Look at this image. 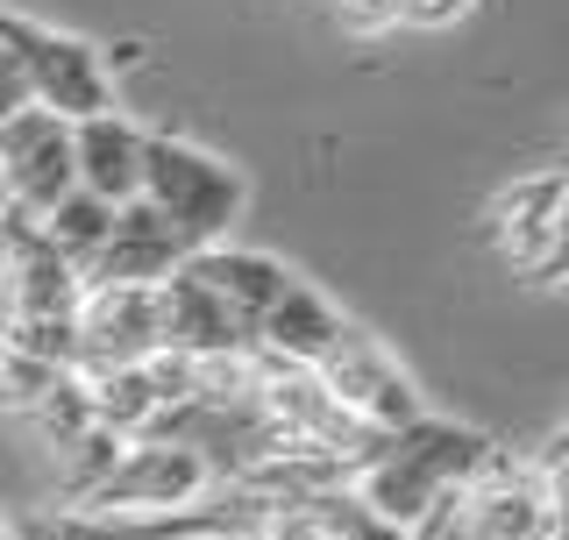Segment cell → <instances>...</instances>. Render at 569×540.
<instances>
[{
	"label": "cell",
	"instance_id": "obj_1",
	"mask_svg": "<svg viewBox=\"0 0 569 540\" xmlns=\"http://www.w3.org/2000/svg\"><path fill=\"white\" fill-rule=\"evenodd\" d=\"M485 434L477 427H456V420H435V412H420L413 427H399V434H385V448L356 470L349 491L363 498L370 512L385 519V527L413 533V519L435 506L441 491H456V483H470V470L485 462Z\"/></svg>",
	"mask_w": 569,
	"mask_h": 540
},
{
	"label": "cell",
	"instance_id": "obj_2",
	"mask_svg": "<svg viewBox=\"0 0 569 540\" xmlns=\"http://www.w3.org/2000/svg\"><path fill=\"white\" fill-rule=\"evenodd\" d=\"M136 200L157 213L186 249H213L228 236V221L242 213V178L207 157L186 136H150L142 129V186Z\"/></svg>",
	"mask_w": 569,
	"mask_h": 540
},
{
	"label": "cell",
	"instance_id": "obj_3",
	"mask_svg": "<svg viewBox=\"0 0 569 540\" xmlns=\"http://www.w3.org/2000/svg\"><path fill=\"white\" fill-rule=\"evenodd\" d=\"M313 377H320V391H328L349 420L370 427V434H399V427H413L427 412L420 391H413V377L399 370V356H391L370 328H356V320L335 334V349L313 363Z\"/></svg>",
	"mask_w": 569,
	"mask_h": 540
},
{
	"label": "cell",
	"instance_id": "obj_4",
	"mask_svg": "<svg viewBox=\"0 0 569 540\" xmlns=\"http://www.w3.org/2000/svg\"><path fill=\"white\" fill-rule=\"evenodd\" d=\"M200 491H207L200 456H186V448H171V441H121L114 470H107V483L86 498V512L129 519V527H157V519L186 512Z\"/></svg>",
	"mask_w": 569,
	"mask_h": 540
},
{
	"label": "cell",
	"instance_id": "obj_5",
	"mask_svg": "<svg viewBox=\"0 0 569 540\" xmlns=\"http://www.w3.org/2000/svg\"><path fill=\"white\" fill-rule=\"evenodd\" d=\"M64 192H79V178H71V121L43 114V107H14L0 121V207L43 221Z\"/></svg>",
	"mask_w": 569,
	"mask_h": 540
},
{
	"label": "cell",
	"instance_id": "obj_6",
	"mask_svg": "<svg viewBox=\"0 0 569 540\" xmlns=\"http://www.w3.org/2000/svg\"><path fill=\"white\" fill-rule=\"evenodd\" d=\"M562 171H533L512 178L506 192L491 200V242L506 257L512 278L527 284H556L562 278Z\"/></svg>",
	"mask_w": 569,
	"mask_h": 540
},
{
	"label": "cell",
	"instance_id": "obj_7",
	"mask_svg": "<svg viewBox=\"0 0 569 540\" xmlns=\"http://www.w3.org/2000/svg\"><path fill=\"white\" fill-rule=\"evenodd\" d=\"M86 284L58 249L43 242V228L29 213L0 207V320H58L79 313Z\"/></svg>",
	"mask_w": 569,
	"mask_h": 540
},
{
	"label": "cell",
	"instance_id": "obj_8",
	"mask_svg": "<svg viewBox=\"0 0 569 540\" xmlns=\"http://www.w3.org/2000/svg\"><path fill=\"white\" fill-rule=\"evenodd\" d=\"M79 328V377H107V370H136L150 363L157 341V292L150 284H93L71 313Z\"/></svg>",
	"mask_w": 569,
	"mask_h": 540
},
{
	"label": "cell",
	"instance_id": "obj_9",
	"mask_svg": "<svg viewBox=\"0 0 569 540\" xmlns=\"http://www.w3.org/2000/svg\"><path fill=\"white\" fill-rule=\"evenodd\" d=\"M22 86H29V107H43L58 121H93L114 107V79H107L100 50L86 36H58L43 22L22 43Z\"/></svg>",
	"mask_w": 569,
	"mask_h": 540
},
{
	"label": "cell",
	"instance_id": "obj_10",
	"mask_svg": "<svg viewBox=\"0 0 569 540\" xmlns=\"http://www.w3.org/2000/svg\"><path fill=\"white\" fill-rule=\"evenodd\" d=\"M186 257H192V249L178 242L142 200H129V207H114L107 242H100V257L79 270V284H86V292H93V284H164Z\"/></svg>",
	"mask_w": 569,
	"mask_h": 540
},
{
	"label": "cell",
	"instance_id": "obj_11",
	"mask_svg": "<svg viewBox=\"0 0 569 540\" xmlns=\"http://www.w3.org/2000/svg\"><path fill=\"white\" fill-rule=\"evenodd\" d=\"M150 292H157V341H164V356H192V363H200V356L249 349L242 320L228 313L200 278H186V263H178L164 284H150Z\"/></svg>",
	"mask_w": 569,
	"mask_h": 540
},
{
	"label": "cell",
	"instance_id": "obj_12",
	"mask_svg": "<svg viewBox=\"0 0 569 540\" xmlns=\"http://www.w3.org/2000/svg\"><path fill=\"white\" fill-rule=\"evenodd\" d=\"M342 328H349L342 306L320 299L307 278H292V284H284V299L257 320V328H249V349L271 356V363H284V370H313L320 356L335 349V334H342Z\"/></svg>",
	"mask_w": 569,
	"mask_h": 540
},
{
	"label": "cell",
	"instance_id": "obj_13",
	"mask_svg": "<svg viewBox=\"0 0 569 540\" xmlns=\"http://www.w3.org/2000/svg\"><path fill=\"white\" fill-rule=\"evenodd\" d=\"M71 178L100 207H129L136 186H142V129L121 121L114 107L93 121H71Z\"/></svg>",
	"mask_w": 569,
	"mask_h": 540
},
{
	"label": "cell",
	"instance_id": "obj_14",
	"mask_svg": "<svg viewBox=\"0 0 569 540\" xmlns=\"http://www.w3.org/2000/svg\"><path fill=\"white\" fill-rule=\"evenodd\" d=\"M186 278H200L207 292L242 320V334H249V328H257V320L284 299L292 270H284L278 257H263V249H228V242H213V249H192V257H186Z\"/></svg>",
	"mask_w": 569,
	"mask_h": 540
},
{
	"label": "cell",
	"instance_id": "obj_15",
	"mask_svg": "<svg viewBox=\"0 0 569 540\" xmlns=\"http://www.w3.org/2000/svg\"><path fill=\"white\" fill-rule=\"evenodd\" d=\"M107 221H114V207H100L93 192H64V200L50 207L36 228H43V242L58 249L71 270H86V263L100 257V242H107Z\"/></svg>",
	"mask_w": 569,
	"mask_h": 540
},
{
	"label": "cell",
	"instance_id": "obj_16",
	"mask_svg": "<svg viewBox=\"0 0 569 540\" xmlns=\"http://www.w3.org/2000/svg\"><path fill=\"white\" fill-rule=\"evenodd\" d=\"M114 456H121V441L107 434V427L71 434V441L58 448V498H64V506H86V498L107 483V470H114Z\"/></svg>",
	"mask_w": 569,
	"mask_h": 540
},
{
	"label": "cell",
	"instance_id": "obj_17",
	"mask_svg": "<svg viewBox=\"0 0 569 540\" xmlns=\"http://www.w3.org/2000/svg\"><path fill=\"white\" fill-rule=\"evenodd\" d=\"M29 420H36V434H43L50 448H64L71 434H86V427H93V391H86V377L79 370L50 377V391L29 406Z\"/></svg>",
	"mask_w": 569,
	"mask_h": 540
},
{
	"label": "cell",
	"instance_id": "obj_18",
	"mask_svg": "<svg viewBox=\"0 0 569 540\" xmlns=\"http://www.w3.org/2000/svg\"><path fill=\"white\" fill-rule=\"evenodd\" d=\"M8 540H142V527L100 519V512H29V519H8Z\"/></svg>",
	"mask_w": 569,
	"mask_h": 540
},
{
	"label": "cell",
	"instance_id": "obj_19",
	"mask_svg": "<svg viewBox=\"0 0 569 540\" xmlns=\"http://www.w3.org/2000/svg\"><path fill=\"white\" fill-rule=\"evenodd\" d=\"M307 512L320 519V533H328V540H406L399 527H385V519L370 512L356 491H328V498H313Z\"/></svg>",
	"mask_w": 569,
	"mask_h": 540
},
{
	"label": "cell",
	"instance_id": "obj_20",
	"mask_svg": "<svg viewBox=\"0 0 569 540\" xmlns=\"http://www.w3.org/2000/svg\"><path fill=\"white\" fill-rule=\"evenodd\" d=\"M36 36V22L14 36V43H0V121L14 114V107H29V86H22V43Z\"/></svg>",
	"mask_w": 569,
	"mask_h": 540
},
{
	"label": "cell",
	"instance_id": "obj_21",
	"mask_svg": "<svg viewBox=\"0 0 569 540\" xmlns=\"http://www.w3.org/2000/svg\"><path fill=\"white\" fill-rule=\"evenodd\" d=\"M391 8H399V22H413V29H456L477 0H391Z\"/></svg>",
	"mask_w": 569,
	"mask_h": 540
},
{
	"label": "cell",
	"instance_id": "obj_22",
	"mask_svg": "<svg viewBox=\"0 0 569 540\" xmlns=\"http://www.w3.org/2000/svg\"><path fill=\"white\" fill-rule=\"evenodd\" d=\"M335 14H342L349 29H385V22H399V8H391V0H335Z\"/></svg>",
	"mask_w": 569,
	"mask_h": 540
},
{
	"label": "cell",
	"instance_id": "obj_23",
	"mask_svg": "<svg viewBox=\"0 0 569 540\" xmlns=\"http://www.w3.org/2000/svg\"><path fill=\"white\" fill-rule=\"evenodd\" d=\"M22 29H29V14H8V8H0V43H14Z\"/></svg>",
	"mask_w": 569,
	"mask_h": 540
},
{
	"label": "cell",
	"instance_id": "obj_24",
	"mask_svg": "<svg viewBox=\"0 0 569 540\" xmlns=\"http://www.w3.org/2000/svg\"><path fill=\"white\" fill-rule=\"evenodd\" d=\"M0 540H8V512H0Z\"/></svg>",
	"mask_w": 569,
	"mask_h": 540
}]
</instances>
